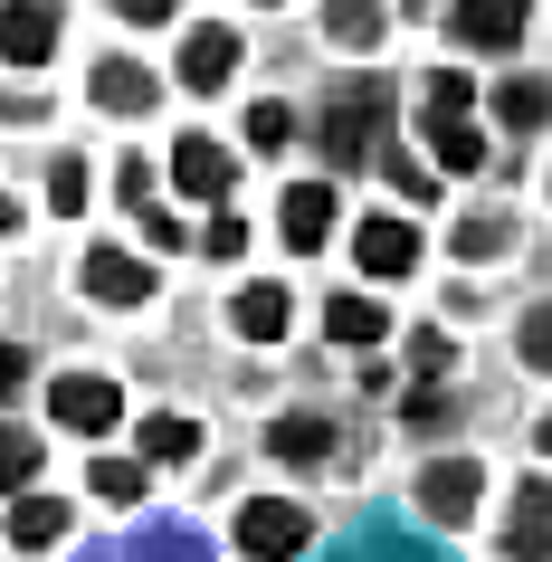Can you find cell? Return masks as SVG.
<instances>
[{"label":"cell","instance_id":"6da1fadb","mask_svg":"<svg viewBox=\"0 0 552 562\" xmlns=\"http://www.w3.org/2000/svg\"><path fill=\"white\" fill-rule=\"evenodd\" d=\"M305 533H315V525H305L286 496H248V505H238V553H248V562H295V553H305Z\"/></svg>","mask_w":552,"mask_h":562},{"label":"cell","instance_id":"7a4b0ae2","mask_svg":"<svg viewBox=\"0 0 552 562\" xmlns=\"http://www.w3.org/2000/svg\"><path fill=\"white\" fill-rule=\"evenodd\" d=\"M48 411H58V429H77V439H105L124 419V391L105 382V372H67V382L48 391Z\"/></svg>","mask_w":552,"mask_h":562},{"label":"cell","instance_id":"3957f363","mask_svg":"<svg viewBox=\"0 0 552 562\" xmlns=\"http://www.w3.org/2000/svg\"><path fill=\"white\" fill-rule=\"evenodd\" d=\"M87 296H105V305H153V296H162V267L134 258V248H95V258H87Z\"/></svg>","mask_w":552,"mask_h":562},{"label":"cell","instance_id":"277c9868","mask_svg":"<svg viewBox=\"0 0 552 562\" xmlns=\"http://www.w3.org/2000/svg\"><path fill=\"white\" fill-rule=\"evenodd\" d=\"M381 124H391V105H381V87H343V105L324 115V153H334V162H362Z\"/></svg>","mask_w":552,"mask_h":562},{"label":"cell","instance_id":"5b68a950","mask_svg":"<svg viewBox=\"0 0 552 562\" xmlns=\"http://www.w3.org/2000/svg\"><path fill=\"white\" fill-rule=\"evenodd\" d=\"M505 553H515V562H552V486H543V476H523V486H515Z\"/></svg>","mask_w":552,"mask_h":562},{"label":"cell","instance_id":"8992f818","mask_svg":"<svg viewBox=\"0 0 552 562\" xmlns=\"http://www.w3.org/2000/svg\"><path fill=\"white\" fill-rule=\"evenodd\" d=\"M352 258H362V277H409L419 267V229L409 220H362L352 229Z\"/></svg>","mask_w":552,"mask_h":562},{"label":"cell","instance_id":"52a82bcc","mask_svg":"<svg viewBox=\"0 0 552 562\" xmlns=\"http://www.w3.org/2000/svg\"><path fill=\"white\" fill-rule=\"evenodd\" d=\"M48 48H58V10H48V0H10V10H0V58L38 67Z\"/></svg>","mask_w":552,"mask_h":562},{"label":"cell","instance_id":"ba28073f","mask_svg":"<svg viewBox=\"0 0 552 562\" xmlns=\"http://www.w3.org/2000/svg\"><path fill=\"white\" fill-rule=\"evenodd\" d=\"M523 10H533V0H458L448 20H458L466 48H515V38H523Z\"/></svg>","mask_w":552,"mask_h":562},{"label":"cell","instance_id":"9c48e42d","mask_svg":"<svg viewBox=\"0 0 552 562\" xmlns=\"http://www.w3.org/2000/svg\"><path fill=\"white\" fill-rule=\"evenodd\" d=\"M229 172H238V162L210 144V134H181V144H172V181L191 191V201H219V191H229Z\"/></svg>","mask_w":552,"mask_h":562},{"label":"cell","instance_id":"30bf717a","mask_svg":"<svg viewBox=\"0 0 552 562\" xmlns=\"http://www.w3.org/2000/svg\"><path fill=\"white\" fill-rule=\"evenodd\" d=\"M419 505H429L438 525H466V515H476V468H466V458H438V468L419 476Z\"/></svg>","mask_w":552,"mask_h":562},{"label":"cell","instance_id":"8fae6325","mask_svg":"<svg viewBox=\"0 0 552 562\" xmlns=\"http://www.w3.org/2000/svg\"><path fill=\"white\" fill-rule=\"evenodd\" d=\"M238 77V30H191L181 38V87H219Z\"/></svg>","mask_w":552,"mask_h":562},{"label":"cell","instance_id":"7c38bea8","mask_svg":"<svg viewBox=\"0 0 552 562\" xmlns=\"http://www.w3.org/2000/svg\"><path fill=\"white\" fill-rule=\"evenodd\" d=\"M10 543L20 553H58L67 543V496H20L10 505Z\"/></svg>","mask_w":552,"mask_h":562},{"label":"cell","instance_id":"4fadbf2b","mask_svg":"<svg viewBox=\"0 0 552 562\" xmlns=\"http://www.w3.org/2000/svg\"><path fill=\"white\" fill-rule=\"evenodd\" d=\"M277 220H286V248H324V229H334V191H324V181H295Z\"/></svg>","mask_w":552,"mask_h":562},{"label":"cell","instance_id":"5bb4252c","mask_svg":"<svg viewBox=\"0 0 552 562\" xmlns=\"http://www.w3.org/2000/svg\"><path fill=\"white\" fill-rule=\"evenodd\" d=\"M153 95H162V87H153L134 58H105V67H95V105H105V115H144Z\"/></svg>","mask_w":552,"mask_h":562},{"label":"cell","instance_id":"9a60e30c","mask_svg":"<svg viewBox=\"0 0 552 562\" xmlns=\"http://www.w3.org/2000/svg\"><path fill=\"white\" fill-rule=\"evenodd\" d=\"M466 105H476V77L438 67V77H429V95H419V134H448V124H466Z\"/></svg>","mask_w":552,"mask_h":562},{"label":"cell","instance_id":"2e32d148","mask_svg":"<svg viewBox=\"0 0 552 562\" xmlns=\"http://www.w3.org/2000/svg\"><path fill=\"white\" fill-rule=\"evenodd\" d=\"M495 115H505V134H533V124H552V87L543 77H505L495 87Z\"/></svg>","mask_w":552,"mask_h":562},{"label":"cell","instance_id":"e0dca14e","mask_svg":"<svg viewBox=\"0 0 552 562\" xmlns=\"http://www.w3.org/2000/svg\"><path fill=\"white\" fill-rule=\"evenodd\" d=\"M229 325L248 334V344H277V334H286V296H277V286H238Z\"/></svg>","mask_w":552,"mask_h":562},{"label":"cell","instance_id":"ac0fdd59","mask_svg":"<svg viewBox=\"0 0 552 562\" xmlns=\"http://www.w3.org/2000/svg\"><path fill=\"white\" fill-rule=\"evenodd\" d=\"M324 325H334V344H381V334H391V315H381V305L362 296V286H352V296H334V305H324Z\"/></svg>","mask_w":552,"mask_h":562},{"label":"cell","instance_id":"d6986e66","mask_svg":"<svg viewBox=\"0 0 552 562\" xmlns=\"http://www.w3.org/2000/svg\"><path fill=\"white\" fill-rule=\"evenodd\" d=\"M30 476H38V439L0 419V496H30Z\"/></svg>","mask_w":552,"mask_h":562},{"label":"cell","instance_id":"ffe728a7","mask_svg":"<svg viewBox=\"0 0 552 562\" xmlns=\"http://www.w3.org/2000/svg\"><path fill=\"white\" fill-rule=\"evenodd\" d=\"M267 448H277V458H334V429H324V419H277V429H267Z\"/></svg>","mask_w":552,"mask_h":562},{"label":"cell","instance_id":"44dd1931","mask_svg":"<svg viewBox=\"0 0 552 562\" xmlns=\"http://www.w3.org/2000/svg\"><path fill=\"white\" fill-rule=\"evenodd\" d=\"M191 448H201V429H191V419H144V458H153V468H181Z\"/></svg>","mask_w":552,"mask_h":562},{"label":"cell","instance_id":"7402d4cb","mask_svg":"<svg viewBox=\"0 0 552 562\" xmlns=\"http://www.w3.org/2000/svg\"><path fill=\"white\" fill-rule=\"evenodd\" d=\"M95 496L134 505V496H144V458H95Z\"/></svg>","mask_w":552,"mask_h":562},{"label":"cell","instance_id":"603a6c76","mask_svg":"<svg viewBox=\"0 0 552 562\" xmlns=\"http://www.w3.org/2000/svg\"><path fill=\"white\" fill-rule=\"evenodd\" d=\"M429 153L448 162V172H486V144H476L466 124H448V134H429Z\"/></svg>","mask_w":552,"mask_h":562},{"label":"cell","instance_id":"cb8c5ba5","mask_svg":"<svg viewBox=\"0 0 552 562\" xmlns=\"http://www.w3.org/2000/svg\"><path fill=\"white\" fill-rule=\"evenodd\" d=\"M334 38H343V48H372V38H381V10H372V0H334Z\"/></svg>","mask_w":552,"mask_h":562},{"label":"cell","instance_id":"d4e9b609","mask_svg":"<svg viewBox=\"0 0 552 562\" xmlns=\"http://www.w3.org/2000/svg\"><path fill=\"white\" fill-rule=\"evenodd\" d=\"M191 248H210V258H238V248H248V220H238V210H219V220H210Z\"/></svg>","mask_w":552,"mask_h":562},{"label":"cell","instance_id":"484cf974","mask_svg":"<svg viewBox=\"0 0 552 562\" xmlns=\"http://www.w3.org/2000/svg\"><path fill=\"white\" fill-rule=\"evenodd\" d=\"M286 134H295V115H286V105H248V144H258V153H277Z\"/></svg>","mask_w":552,"mask_h":562},{"label":"cell","instance_id":"4316f807","mask_svg":"<svg viewBox=\"0 0 552 562\" xmlns=\"http://www.w3.org/2000/svg\"><path fill=\"white\" fill-rule=\"evenodd\" d=\"M48 201L77 220V210H87V172H77V162H58V172H48Z\"/></svg>","mask_w":552,"mask_h":562},{"label":"cell","instance_id":"83f0119b","mask_svg":"<svg viewBox=\"0 0 552 562\" xmlns=\"http://www.w3.org/2000/svg\"><path fill=\"white\" fill-rule=\"evenodd\" d=\"M495 248H505V220H466L458 229V258H495Z\"/></svg>","mask_w":552,"mask_h":562},{"label":"cell","instance_id":"f1b7e54d","mask_svg":"<svg viewBox=\"0 0 552 562\" xmlns=\"http://www.w3.org/2000/svg\"><path fill=\"white\" fill-rule=\"evenodd\" d=\"M523 362H533V372H552V315H523Z\"/></svg>","mask_w":552,"mask_h":562},{"label":"cell","instance_id":"f546056e","mask_svg":"<svg viewBox=\"0 0 552 562\" xmlns=\"http://www.w3.org/2000/svg\"><path fill=\"white\" fill-rule=\"evenodd\" d=\"M391 181H401L409 201H429V191H438V172H429V162H409V153H401V162H391Z\"/></svg>","mask_w":552,"mask_h":562},{"label":"cell","instance_id":"4dcf8cb0","mask_svg":"<svg viewBox=\"0 0 552 562\" xmlns=\"http://www.w3.org/2000/svg\"><path fill=\"white\" fill-rule=\"evenodd\" d=\"M409 362H419V382H429V372H448V334H419V344H409Z\"/></svg>","mask_w":552,"mask_h":562},{"label":"cell","instance_id":"1f68e13d","mask_svg":"<svg viewBox=\"0 0 552 562\" xmlns=\"http://www.w3.org/2000/svg\"><path fill=\"white\" fill-rule=\"evenodd\" d=\"M115 10H124V20H172L181 0H115Z\"/></svg>","mask_w":552,"mask_h":562},{"label":"cell","instance_id":"d6a6232c","mask_svg":"<svg viewBox=\"0 0 552 562\" xmlns=\"http://www.w3.org/2000/svg\"><path fill=\"white\" fill-rule=\"evenodd\" d=\"M20 372H30V353H20V344H0V401H10V382H20Z\"/></svg>","mask_w":552,"mask_h":562},{"label":"cell","instance_id":"836d02e7","mask_svg":"<svg viewBox=\"0 0 552 562\" xmlns=\"http://www.w3.org/2000/svg\"><path fill=\"white\" fill-rule=\"evenodd\" d=\"M10 229H20V201H10V191H0V238H10Z\"/></svg>","mask_w":552,"mask_h":562},{"label":"cell","instance_id":"e575fe53","mask_svg":"<svg viewBox=\"0 0 552 562\" xmlns=\"http://www.w3.org/2000/svg\"><path fill=\"white\" fill-rule=\"evenodd\" d=\"M543 448H552V419H543Z\"/></svg>","mask_w":552,"mask_h":562}]
</instances>
